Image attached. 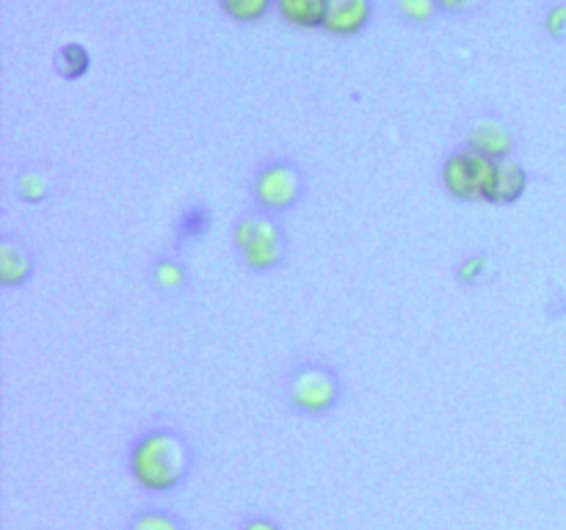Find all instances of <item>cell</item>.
<instances>
[{
    "mask_svg": "<svg viewBox=\"0 0 566 530\" xmlns=\"http://www.w3.org/2000/svg\"><path fill=\"white\" fill-rule=\"evenodd\" d=\"M464 147L490 160H509L514 155V132L497 116H479L468 125Z\"/></svg>",
    "mask_w": 566,
    "mask_h": 530,
    "instance_id": "6",
    "label": "cell"
},
{
    "mask_svg": "<svg viewBox=\"0 0 566 530\" xmlns=\"http://www.w3.org/2000/svg\"><path fill=\"white\" fill-rule=\"evenodd\" d=\"M287 406L304 417H324L335 412L343 401V379L337 368L318 359H304L293 364L282 384Z\"/></svg>",
    "mask_w": 566,
    "mask_h": 530,
    "instance_id": "3",
    "label": "cell"
},
{
    "mask_svg": "<svg viewBox=\"0 0 566 530\" xmlns=\"http://www.w3.org/2000/svg\"><path fill=\"white\" fill-rule=\"evenodd\" d=\"M213 230V210L205 202H191L175 224V241L177 246H188V243H199L210 235Z\"/></svg>",
    "mask_w": 566,
    "mask_h": 530,
    "instance_id": "12",
    "label": "cell"
},
{
    "mask_svg": "<svg viewBox=\"0 0 566 530\" xmlns=\"http://www.w3.org/2000/svg\"><path fill=\"white\" fill-rule=\"evenodd\" d=\"M53 66L61 81H81L92 70V53L81 42H66L55 50Z\"/></svg>",
    "mask_w": 566,
    "mask_h": 530,
    "instance_id": "14",
    "label": "cell"
},
{
    "mask_svg": "<svg viewBox=\"0 0 566 530\" xmlns=\"http://www.w3.org/2000/svg\"><path fill=\"white\" fill-rule=\"evenodd\" d=\"M486 268H490V254L484 252H473L468 257H462L453 268V279L459 282L462 287H475L481 279H484Z\"/></svg>",
    "mask_w": 566,
    "mask_h": 530,
    "instance_id": "17",
    "label": "cell"
},
{
    "mask_svg": "<svg viewBox=\"0 0 566 530\" xmlns=\"http://www.w3.org/2000/svg\"><path fill=\"white\" fill-rule=\"evenodd\" d=\"M216 3L232 22L241 25H254L274 9V0H216Z\"/></svg>",
    "mask_w": 566,
    "mask_h": 530,
    "instance_id": "16",
    "label": "cell"
},
{
    "mask_svg": "<svg viewBox=\"0 0 566 530\" xmlns=\"http://www.w3.org/2000/svg\"><path fill=\"white\" fill-rule=\"evenodd\" d=\"M542 28L553 42H566V0H556V3L547 6Z\"/></svg>",
    "mask_w": 566,
    "mask_h": 530,
    "instance_id": "19",
    "label": "cell"
},
{
    "mask_svg": "<svg viewBox=\"0 0 566 530\" xmlns=\"http://www.w3.org/2000/svg\"><path fill=\"white\" fill-rule=\"evenodd\" d=\"M396 9L412 25H426V22H431L440 14L437 0H396Z\"/></svg>",
    "mask_w": 566,
    "mask_h": 530,
    "instance_id": "18",
    "label": "cell"
},
{
    "mask_svg": "<svg viewBox=\"0 0 566 530\" xmlns=\"http://www.w3.org/2000/svg\"><path fill=\"white\" fill-rule=\"evenodd\" d=\"M197 451L175 425H153L130 442L127 473L149 495H171L191 478Z\"/></svg>",
    "mask_w": 566,
    "mask_h": 530,
    "instance_id": "1",
    "label": "cell"
},
{
    "mask_svg": "<svg viewBox=\"0 0 566 530\" xmlns=\"http://www.w3.org/2000/svg\"><path fill=\"white\" fill-rule=\"evenodd\" d=\"M149 282H153V287L160 293V296L175 298L188 290V285H191V274H188V265L182 263L180 254L169 252L153 259V265H149Z\"/></svg>",
    "mask_w": 566,
    "mask_h": 530,
    "instance_id": "10",
    "label": "cell"
},
{
    "mask_svg": "<svg viewBox=\"0 0 566 530\" xmlns=\"http://www.w3.org/2000/svg\"><path fill=\"white\" fill-rule=\"evenodd\" d=\"M304 193H307V174L291 158L265 160L252 177L254 210H263V213L276 215V219L298 208Z\"/></svg>",
    "mask_w": 566,
    "mask_h": 530,
    "instance_id": "4",
    "label": "cell"
},
{
    "mask_svg": "<svg viewBox=\"0 0 566 530\" xmlns=\"http://www.w3.org/2000/svg\"><path fill=\"white\" fill-rule=\"evenodd\" d=\"M232 248L249 274H274L287 263L291 237L276 215L252 210L232 226Z\"/></svg>",
    "mask_w": 566,
    "mask_h": 530,
    "instance_id": "2",
    "label": "cell"
},
{
    "mask_svg": "<svg viewBox=\"0 0 566 530\" xmlns=\"http://www.w3.org/2000/svg\"><path fill=\"white\" fill-rule=\"evenodd\" d=\"M14 193L22 204H44L53 197V177L39 166H25L20 174L14 177Z\"/></svg>",
    "mask_w": 566,
    "mask_h": 530,
    "instance_id": "13",
    "label": "cell"
},
{
    "mask_svg": "<svg viewBox=\"0 0 566 530\" xmlns=\"http://www.w3.org/2000/svg\"><path fill=\"white\" fill-rule=\"evenodd\" d=\"M274 9L282 22H287L291 28H302V31L321 28L324 31L329 0H274Z\"/></svg>",
    "mask_w": 566,
    "mask_h": 530,
    "instance_id": "11",
    "label": "cell"
},
{
    "mask_svg": "<svg viewBox=\"0 0 566 530\" xmlns=\"http://www.w3.org/2000/svg\"><path fill=\"white\" fill-rule=\"evenodd\" d=\"M241 530H282V524L271 517H263V513H254V517L243 519Z\"/></svg>",
    "mask_w": 566,
    "mask_h": 530,
    "instance_id": "21",
    "label": "cell"
},
{
    "mask_svg": "<svg viewBox=\"0 0 566 530\" xmlns=\"http://www.w3.org/2000/svg\"><path fill=\"white\" fill-rule=\"evenodd\" d=\"M127 530H188L186 519L166 508H144V511L133 513L127 522Z\"/></svg>",
    "mask_w": 566,
    "mask_h": 530,
    "instance_id": "15",
    "label": "cell"
},
{
    "mask_svg": "<svg viewBox=\"0 0 566 530\" xmlns=\"http://www.w3.org/2000/svg\"><path fill=\"white\" fill-rule=\"evenodd\" d=\"M36 274V257L22 237H0V287L3 290H20Z\"/></svg>",
    "mask_w": 566,
    "mask_h": 530,
    "instance_id": "7",
    "label": "cell"
},
{
    "mask_svg": "<svg viewBox=\"0 0 566 530\" xmlns=\"http://www.w3.org/2000/svg\"><path fill=\"white\" fill-rule=\"evenodd\" d=\"M531 186V174L520 160L509 158L497 163L495 171V182H492V193L490 202L486 204H497V208H509V204H517L520 199L525 197Z\"/></svg>",
    "mask_w": 566,
    "mask_h": 530,
    "instance_id": "9",
    "label": "cell"
},
{
    "mask_svg": "<svg viewBox=\"0 0 566 530\" xmlns=\"http://www.w3.org/2000/svg\"><path fill=\"white\" fill-rule=\"evenodd\" d=\"M479 3L481 0H437L442 14H468V11H473Z\"/></svg>",
    "mask_w": 566,
    "mask_h": 530,
    "instance_id": "20",
    "label": "cell"
},
{
    "mask_svg": "<svg viewBox=\"0 0 566 530\" xmlns=\"http://www.w3.org/2000/svg\"><path fill=\"white\" fill-rule=\"evenodd\" d=\"M497 163L501 160L484 158L462 144L442 160L440 182L457 202H490Z\"/></svg>",
    "mask_w": 566,
    "mask_h": 530,
    "instance_id": "5",
    "label": "cell"
},
{
    "mask_svg": "<svg viewBox=\"0 0 566 530\" xmlns=\"http://www.w3.org/2000/svg\"><path fill=\"white\" fill-rule=\"evenodd\" d=\"M374 20V0H329L324 31L337 39L359 36Z\"/></svg>",
    "mask_w": 566,
    "mask_h": 530,
    "instance_id": "8",
    "label": "cell"
}]
</instances>
